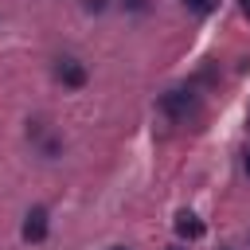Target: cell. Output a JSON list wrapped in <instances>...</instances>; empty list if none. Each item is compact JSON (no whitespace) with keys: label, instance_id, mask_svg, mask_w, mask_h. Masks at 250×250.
<instances>
[{"label":"cell","instance_id":"6da1fadb","mask_svg":"<svg viewBox=\"0 0 250 250\" xmlns=\"http://www.w3.org/2000/svg\"><path fill=\"white\" fill-rule=\"evenodd\" d=\"M195 105H199V98H195L188 86H176V90L160 94V109H164L168 117H176V121H184L188 113H195Z\"/></svg>","mask_w":250,"mask_h":250},{"label":"cell","instance_id":"7a4b0ae2","mask_svg":"<svg viewBox=\"0 0 250 250\" xmlns=\"http://www.w3.org/2000/svg\"><path fill=\"white\" fill-rule=\"evenodd\" d=\"M55 78H59L62 86H70V90H82V86H86V66H82L78 59H59V62H55Z\"/></svg>","mask_w":250,"mask_h":250},{"label":"cell","instance_id":"3957f363","mask_svg":"<svg viewBox=\"0 0 250 250\" xmlns=\"http://www.w3.org/2000/svg\"><path fill=\"white\" fill-rule=\"evenodd\" d=\"M20 234H23V242H43V238H47V211H43V207H31Z\"/></svg>","mask_w":250,"mask_h":250},{"label":"cell","instance_id":"277c9868","mask_svg":"<svg viewBox=\"0 0 250 250\" xmlns=\"http://www.w3.org/2000/svg\"><path fill=\"white\" fill-rule=\"evenodd\" d=\"M176 234H180V238H188V242L203 238V223H199V215H191V211H180V215H176Z\"/></svg>","mask_w":250,"mask_h":250},{"label":"cell","instance_id":"5b68a950","mask_svg":"<svg viewBox=\"0 0 250 250\" xmlns=\"http://www.w3.org/2000/svg\"><path fill=\"white\" fill-rule=\"evenodd\" d=\"M184 4H188L191 12H199V16H203V12H211V8L219 4V0H184Z\"/></svg>","mask_w":250,"mask_h":250},{"label":"cell","instance_id":"8992f818","mask_svg":"<svg viewBox=\"0 0 250 250\" xmlns=\"http://www.w3.org/2000/svg\"><path fill=\"white\" fill-rule=\"evenodd\" d=\"M125 8H133V12H145V8H148V0H125Z\"/></svg>","mask_w":250,"mask_h":250},{"label":"cell","instance_id":"52a82bcc","mask_svg":"<svg viewBox=\"0 0 250 250\" xmlns=\"http://www.w3.org/2000/svg\"><path fill=\"white\" fill-rule=\"evenodd\" d=\"M238 8H242V16L250 20V0H238Z\"/></svg>","mask_w":250,"mask_h":250},{"label":"cell","instance_id":"ba28073f","mask_svg":"<svg viewBox=\"0 0 250 250\" xmlns=\"http://www.w3.org/2000/svg\"><path fill=\"white\" fill-rule=\"evenodd\" d=\"M242 168H246V176H250V152H246V160H242Z\"/></svg>","mask_w":250,"mask_h":250},{"label":"cell","instance_id":"9c48e42d","mask_svg":"<svg viewBox=\"0 0 250 250\" xmlns=\"http://www.w3.org/2000/svg\"><path fill=\"white\" fill-rule=\"evenodd\" d=\"M109 250H125V246H109Z\"/></svg>","mask_w":250,"mask_h":250}]
</instances>
